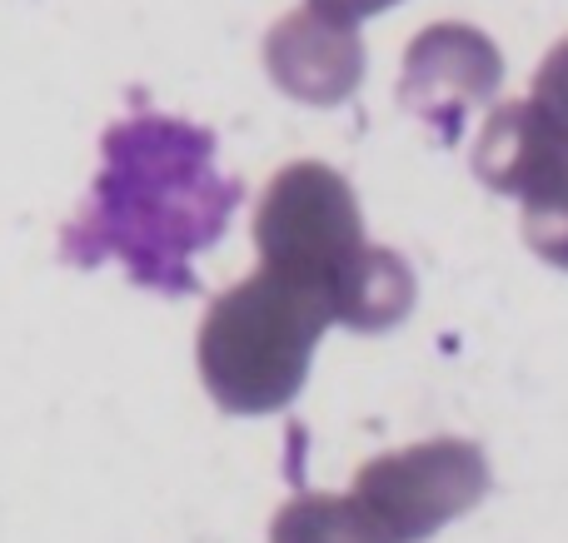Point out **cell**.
Segmentation results:
<instances>
[{"label": "cell", "mask_w": 568, "mask_h": 543, "mask_svg": "<svg viewBox=\"0 0 568 543\" xmlns=\"http://www.w3.org/2000/svg\"><path fill=\"white\" fill-rule=\"evenodd\" d=\"M489 494V464L469 439H429V444L384 454L359 469L354 499L379 519L394 543H419L449 519L469 514Z\"/></svg>", "instance_id": "277c9868"}, {"label": "cell", "mask_w": 568, "mask_h": 543, "mask_svg": "<svg viewBox=\"0 0 568 543\" xmlns=\"http://www.w3.org/2000/svg\"><path fill=\"white\" fill-rule=\"evenodd\" d=\"M265 70L300 105H344L364 80V40L354 25L324 20L304 6L265 35Z\"/></svg>", "instance_id": "8992f818"}, {"label": "cell", "mask_w": 568, "mask_h": 543, "mask_svg": "<svg viewBox=\"0 0 568 543\" xmlns=\"http://www.w3.org/2000/svg\"><path fill=\"white\" fill-rule=\"evenodd\" d=\"M240 205V180L215 170V135L175 115H130L100 140V175L60 249L70 265L115 259L160 295L195 289V259L215 249Z\"/></svg>", "instance_id": "6da1fadb"}, {"label": "cell", "mask_w": 568, "mask_h": 543, "mask_svg": "<svg viewBox=\"0 0 568 543\" xmlns=\"http://www.w3.org/2000/svg\"><path fill=\"white\" fill-rule=\"evenodd\" d=\"M334 325L329 295L260 265L215 299L200 325V379L230 414H275L304 389L310 355Z\"/></svg>", "instance_id": "7a4b0ae2"}, {"label": "cell", "mask_w": 568, "mask_h": 543, "mask_svg": "<svg viewBox=\"0 0 568 543\" xmlns=\"http://www.w3.org/2000/svg\"><path fill=\"white\" fill-rule=\"evenodd\" d=\"M260 265L329 295L334 279L359 259L364 219L349 180L324 160H294L265 185L255 209Z\"/></svg>", "instance_id": "3957f363"}, {"label": "cell", "mask_w": 568, "mask_h": 543, "mask_svg": "<svg viewBox=\"0 0 568 543\" xmlns=\"http://www.w3.org/2000/svg\"><path fill=\"white\" fill-rule=\"evenodd\" d=\"M389 6H399V0H310L314 16L339 20V25H359V20L379 16V10H389Z\"/></svg>", "instance_id": "7c38bea8"}, {"label": "cell", "mask_w": 568, "mask_h": 543, "mask_svg": "<svg viewBox=\"0 0 568 543\" xmlns=\"http://www.w3.org/2000/svg\"><path fill=\"white\" fill-rule=\"evenodd\" d=\"M329 309H334V319H339V325L359 329V335L394 329L414 309V269L404 265L394 249L364 245L359 259H354V265L334 279Z\"/></svg>", "instance_id": "ba28073f"}, {"label": "cell", "mask_w": 568, "mask_h": 543, "mask_svg": "<svg viewBox=\"0 0 568 543\" xmlns=\"http://www.w3.org/2000/svg\"><path fill=\"white\" fill-rule=\"evenodd\" d=\"M524 239L534 245L539 259L568 269V160H559L549 175L529 185V195H524Z\"/></svg>", "instance_id": "30bf717a"}, {"label": "cell", "mask_w": 568, "mask_h": 543, "mask_svg": "<svg viewBox=\"0 0 568 543\" xmlns=\"http://www.w3.org/2000/svg\"><path fill=\"white\" fill-rule=\"evenodd\" d=\"M529 100L568 135V40H559V45L549 50V60H544L539 75H534V95Z\"/></svg>", "instance_id": "8fae6325"}, {"label": "cell", "mask_w": 568, "mask_h": 543, "mask_svg": "<svg viewBox=\"0 0 568 543\" xmlns=\"http://www.w3.org/2000/svg\"><path fill=\"white\" fill-rule=\"evenodd\" d=\"M559 160H568V135L544 115L534 100H509L479 130L474 145V175L499 195H529L534 180H544Z\"/></svg>", "instance_id": "52a82bcc"}, {"label": "cell", "mask_w": 568, "mask_h": 543, "mask_svg": "<svg viewBox=\"0 0 568 543\" xmlns=\"http://www.w3.org/2000/svg\"><path fill=\"white\" fill-rule=\"evenodd\" d=\"M270 543H394L354 494H300L275 514Z\"/></svg>", "instance_id": "9c48e42d"}, {"label": "cell", "mask_w": 568, "mask_h": 543, "mask_svg": "<svg viewBox=\"0 0 568 543\" xmlns=\"http://www.w3.org/2000/svg\"><path fill=\"white\" fill-rule=\"evenodd\" d=\"M504 80V55L484 30L439 20L419 30L404 50L399 100L409 115H419L429 130H439L444 145H454L469 120V110L489 105Z\"/></svg>", "instance_id": "5b68a950"}]
</instances>
